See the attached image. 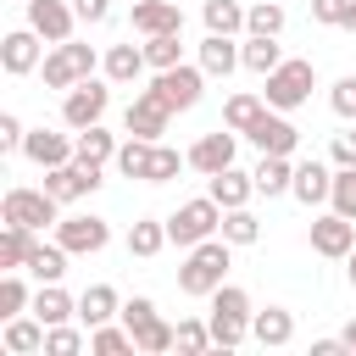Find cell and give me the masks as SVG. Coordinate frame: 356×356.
<instances>
[{
    "mask_svg": "<svg viewBox=\"0 0 356 356\" xmlns=\"http://www.w3.org/2000/svg\"><path fill=\"white\" fill-rule=\"evenodd\" d=\"M228 250H234L228 239H200V245L184 256V267H178V289L211 300V289L228 284Z\"/></svg>",
    "mask_w": 356,
    "mask_h": 356,
    "instance_id": "cell-1",
    "label": "cell"
},
{
    "mask_svg": "<svg viewBox=\"0 0 356 356\" xmlns=\"http://www.w3.org/2000/svg\"><path fill=\"white\" fill-rule=\"evenodd\" d=\"M250 295L239 289V284H217L211 289V312H206V323H211V345H222V350H234L245 334H250Z\"/></svg>",
    "mask_w": 356,
    "mask_h": 356,
    "instance_id": "cell-2",
    "label": "cell"
},
{
    "mask_svg": "<svg viewBox=\"0 0 356 356\" xmlns=\"http://www.w3.org/2000/svg\"><path fill=\"white\" fill-rule=\"evenodd\" d=\"M222 228V206L211 200V195H200V200H184L172 217H167V239L172 245H184V250H195L200 239H211Z\"/></svg>",
    "mask_w": 356,
    "mask_h": 356,
    "instance_id": "cell-3",
    "label": "cell"
},
{
    "mask_svg": "<svg viewBox=\"0 0 356 356\" xmlns=\"http://www.w3.org/2000/svg\"><path fill=\"white\" fill-rule=\"evenodd\" d=\"M312 89H317V67L312 61H284V67H273L267 72V106L273 111H295V106H306L312 100Z\"/></svg>",
    "mask_w": 356,
    "mask_h": 356,
    "instance_id": "cell-4",
    "label": "cell"
},
{
    "mask_svg": "<svg viewBox=\"0 0 356 356\" xmlns=\"http://www.w3.org/2000/svg\"><path fill=\"white\" fill-rule=\"evenodd\" d=\"M200 89H206V67L195 61H178V67H167V72H156L150 78V95L167 106V111H189L195 100H200Z\"/></svg>",
    "mask_w": 356,
    "mask_h": 356,
    "instance_id": "cell-5",
    "label": "cell"
},
{
    "mask_svg": "<svg viewBox=\"0 0 356 356\" xmlns=\"http://www.w3.org/2000/svg\"><path fill=\"white\" fill-rule=\"evenodd\" d=\"M106 106H111V89H106L100 78H78V83L67 89V100H61V122H67L72 134H83V128H95V122L106 117Z\"/></svg>",
    "mask_w": 356,
    "mask_h": 356,
    "instance_id": "cell-6",
    "label": "cell"
},
{
    "mask_svg": "<svg viewBox=\"0 0 356 356\" xmlns=\"http://www.w3.org/2000/svg\"><path fill=\"white\" fill-rule=\"evenodd\" d=\"M0 217L6 222H22V228H44V222H61V200L50 189H6Z\"/></svg>",
    "mask_w": 356,
    "mask_h": 356,
    "instance_id": "cell-7",
    "label": "cell"
},
{
    "mask_svg": "<svg viewBox=\"0 0 356 356\" xmlns=\"http://www.w3.org/2000/svg\"><path fill=\"white\" fill-rule=\"evenodd\" d=\"M245 139H250L261 156H295V145H300V128H295L284 111H273V106H267V111H261V117L245 128Z\"/></svg>",
    "mask_w": 356,
    "mask_h": 356,
    "instance_id": "cell-8",
    "label": "cell"
},
{
    "mask_svg": "<svg viewBox=\"0 0 356 356\" xmlns=\"http://www.w3.org/2000/svg\"><path fill=\"white\" fill-rule=\"evenodd\" d=\"M312 250L345 261V256L356 250V217H345V211H323V217H312Z\"/></svg>",
    "mask_w": 356,
    "mask_h": 356,
    "instance_id": "cell-9",
    "label": "cell"
},
{
    "mask_svg": "<svg viewBox=\"0 0 356 356\" xmlns=\"http://www.w3.org/2000/svg\"><path fill=\"white\" fill-rule=\"evenodd\" d=\"M44 189L67 206V200H83L100 189V167H83V161H61V167H44Z\"/></svg>",
    "mask_w": 356,
    "mask_h": 356,
    "instance_id": "cell-10",
    "label": "cell"
},
{
    "mask_svg": "<svg viewBox=\"0 0 356 356\" xmlns=\"http://www.w3.org/2000/svg\"><path fill=\"white\" fill-rule=\"evenodd\" d=\"M72 22H78V11L67 0H28V28L44 44H67L72 39Z\"/></svg>",
    "mask_w": 356,
    "mask_h": 356,
    "instance_id": "cell-11",
    "label": "cell"
},
{
    "mask_svg": "<svg viewBox=\"0 0 356 356\" xmlns=\"http://www.w3.org/2000/svg\"><path fill=\"white\" fill-rule=\"evenodd\" d=\"M167 117H172V111H167L150 89H139V95L128 100V111H122V128H128L134 139H161V134H167Z\"/></svg>",
    "mask_w": 356,
    "mask_h": 356,
    "instance_id": "cell-12",
    "label": "cell"
},
{
    "mask_svg": "<svg viewBox=\"0 0 356 356\" xmlns=\"http://www.w3.org/2000/svg\"><path fill=\"white\" fill-rule=\"evenodd\" d=\"M234 145H239V134L234 128H217V134H200L195 145H189V167L195 172H222V167H234Z\"/></svg>",
    "mask_w": 356,
    "mask_h": 356,
    "instance_id": "cell-13",
    "label": "cell"
},
{
    "mask_svg": "<svg viewBox=\"0 0 356 356\" xmlns=\"http://www.w3.org/2000/svg\"><path fill=\"white\" fill-rule=\"evenodd\" d=\"M56 239H61L72 256H95V250H106L111 228H106V217H61V222H56Z\"/></svg>",
    "mask_w": 356,
    "mask_h": 356,
    "instance_id": "cell-14",
    "label": "cell"
},
{
    "mask_svg": "<svg viewBox=\"0 0 356 356\" xmlns=\"http://www.w3.org/2000/svg\"><path fill=\"white\" fill-rule=\"evenodd\" d=\"M39 61H44V50H39V33H33V28H11V33L0 39V67H6L11 78H28Z\"/></svg>",
    "mask_w": 356,
    "mask_h": 356,
    "instance_id": "cell-15",
    "label": "cell"
},
{
    "mask_svg": "<svg viewBox=\"0 0 356 356\" xmlns=\"http://www.w3.org/2000/svg\"><path fill=\"white\" fill-rule=\"evenodd\" d=\"M22 156H28L33 167H61V161L78 156V139H67V134H56V128H28Z\"/></svg>",
    "mask_w": 356,
    "mask_h": 356,
    "instance_id": "cell-16",
    "label": "cell"
},
{
    "mask_svg": "<svg viewBox=\"0 0 356 356\" xmlns=\"http://www.w3.org/2000/svg\"><path fill=\"white\" fill-rule=\"evenodd\" d=\"M134 28L150 39V33H184V11L172 0H134Z\"/></svg>",
    "mask_w": 356,
    "mask_h": 356,
    "instance_id": "cell-17",
    "label": "cell"
},
{
    "mask_svg": "<svg viewBox=\"0 0 356 356\" xmlns=\"http://www.w3.org/2000/svg\"><path fill=\"white\" fill-rule=\"evenodd\" d=\"M289 195H295L300 206H323V200L334 195V172H328L323 161H300V167H295V184H289Z\"/></svg>",
    "mask_w": 356,
    "mask_h": 356,
    "instance_id": "cell-18",
    "label": "cell"
},
{
    "mask_svg": "<svg viewBox=\"0 0 356 356\" xmlns=\"http://www.w3.org/2000/svg\"><path fill=\"white\" fill-rule=\"evenodd\" d=\"M222 211L228 206H250V195H256V172H239V167H222V172H211V189H206Z\"/></svg>",
    "mask_w": 356,
    "mask_h": 356,
    "instance_id": "cell-19",
    "label": "cell"
},
{
    "mask_svg": "<svg viewBox=\"0 0 356 356\" xmlns=\"http://www.w3.org/2000/svg\"><path fill=\"white\" fill-rule=\"evenodd\" d=\"M200 67H206V78H228L234 67H245L234 33H206V39H200Z\"/></svg>",
    "mask_w": 356,
    "mask_h": 356,
    "instance_id": "cell-20",
    "label": "cell"
},
{
    "mask_svg": "<svg viewBox=\"0 0 356 356\" xmlns=\"http://www.w3.org/2000/svg\"><path fill=\"white\" fill-rule=\"evenodd\" d=\"M44 334H50V323H39V317H6L0 345L11 356H33V350H44Z\"/></svg>",
    "mask_w": 356,
    "mask_h": 356,
    "instance_id": "cell-21",
    "label": "cell"
},
{
    "mask_svg": "<svg viewBox=\"0 0 356 356\" xmlns=\"http://www.w3.org/2000/svg\"><path fill=\"white\" fill-rule=\"evenodd\" d=\"M78 317H83L89 328H100V323L122 317V300H117V289H111V284H89V289L78 295Z\"/></svg>",
    "mask_w": 356,
    "mask_h": 356,
    "instance_id": "cell-22",
    "label": "cell"
},
{
    "mask_svg": "<svg viewBox=\"0 0 356 356\" xmlns=\"http://www.w3.org/2000/svg\"><path fill=\"white\" fill-rule=\"evenodd\" d=\"M250 339H261V345H289L295 339V312H284V306H267V312H256L250 317Z\"/></svg>",
    "mask_w": 356,
    "mask_h": 356,
    "instance_id": "cell-23",
    "label": "cell"
},
{
    "mask_svg": "<svg viewBox=\"0 0 356 356\" xmlns=\"http://www.w3.org/2000/svg\"><path fill=\"white\" fill-rule=\"evenodd\" d=\"M100 67H106L111 83H139V72H145L150 61H145V44H111Z\"/></svg>",
    "mask_w": 356,
    "mask_h": 356,
    "instance_id": "cell-24",
    "label": "cell"
},
{
    "mask_svg": "<svg viewBox=\"0 0 356 356\" xmlns=\"http://www.w3.org/2000/svg\"><path fill=\"white\" fill-rule=\"evenodd\" d=\"M33 245H39V239H33V228L6 222V228H0V267H6V273H22V267H28V256H33Z\"/></svg>",
    "mask_w": 356,
    "mask_h": 356,
    "instance_id": "cell-25",
    "label": "cell"
},
{
    "mask_svg": "<svg viewBox=\"0 0 356 356\" xmlns=\"http://www.w3.org/2000/svg\"><path fill=\"white\" fill-rule=\"evenodd\" d=\"M289 184H295V161L289 156H261L256 161V195H289Z\"/></svg>",
    "mask_w": 356,
    "mask_h": 356,
    "instance_id": "cell-26",
    "label": "cell"
},
{
    "mask_svg": "<svg viewBox=\"0 0 356 356\" xmlns=\"http://www.w3.org/2000/svg\"><path fill=\"white\" fill-rule=\"evenodd\" d=\"M33 317L56 328V323H67V317H78V300H72V295H67L61 284H39V295H33Z\"/></svg>",
    "mask_w": 356,
    "mask_h": 356,
    "instance_id": "cell-27",
    "label": "cell"
},
{
    "mask_svg": "<svg viewBox=\"0 0 356 356\" xmlns=\"http://www.w3.org/2000/svg\"><path fill=\"white\" fill-rule=\"evenodd\" d=\"M239 61L250 67V72H273V67H284V50H278V39H267V33H250L245 44H239Z\"/></svg>",
    "mask_w": 356,
    "mask_h": 356,
    "instance_id": "cell-28",
    "label": "cell"
},
{
    "mask_svg": "<svg viewBox=\"0 0 356 356\" xmlns=\"http://www.w3.org/2000/svg\"><path fill=\"white\" fill-rule=\"evenodd\" d=\"M72 161H83V167H106V161H117V139L95 122V128L78 134V156H72Z\"/></svg>",
    "mask_w": 356,
    "mask_h": 356,
    "instance_id": "cell-29",
    "label": "cell"
},
{
    "mask_svg": "<svg viewBox=\"0 0 356 356\" xmlns=\"http://www.w3.org/2000/svg\"><path fill=\"white\" fill-rule=\"evenodd\" d=\"M67 245L56 239V245H33V256H28V273L39 278V284H61V273H67Z\"/></svg>",
    "mask_w": 356,
    "mask_h": 356,
    "instance_id": "cell-30",
    "label": "cell"
},
{
    "mask_svg": "<svg viewBox=\"0 0 356 356\" xmlns=\"http://www.w3.org/2000/svg\"><path fill=\"white\" fill-rule=\"evenodd\" d=\"M261 111H267V95H228V106H222V128L245 134V128H250Z\"/></svg>",
    "mask_w": 356,
    "mask_h": 356,
    "instance_id": "cell-31",
    "label": "cell"
},
{
    "mask_svg": "<svg viewBox=\"0 0 356 356\" xmlns=\"http://www.w3.org/2000/svg\"><path fill=\"white\" fill-rule=\"evenodd\" d=\"M222 239H228V245H256V239H261L256 211H250V206H228V211H222Z\"/></svg>",
    "mask_w": 356,
    "mask_h": 356,
    "instance_id": "cell-32",
    "label": "cell"
},
{
    "mask_svg": "<svg viewBox=\"0 0 356 356\" xmlns=\"http://www.w3.org/2000/svg\"><path fill=\"white\" fill-rule=\"evenodd\" d=\"M161 245H172V239H167V222H156V217H139V222L128 228V256H156Z\"/></svg>",
    "mask_w": 356,
    "mask_h": 356,
    "instance_id": "cell-33",
    "label": "cell"
},
{
    "mask_svg": "<svg viewBox=\"0 0 356 356\" xmlns=\"http://www.w3.org/2000/svg\"><path fill=\"white\" fill-rule=\"evenodd\" d=\"M89 350H100V356H128V350H139V339H134L128 323H122V328L100 323V328H89Z\"/></svg>",
    "mask_w": 356,
    "mask_h": 356,
    "instance_id": "cell-34",
    "label": "cell"
},
{
    "mask_svg": "<svg viewBox=\"0 0 356 356\" xmlns=\"http://www.w3.org/2000/svg\"><path fill=\"white\" fill-rule=\"evenodd\" d=\"M150 150H156V139H134V134H128V139L117 145V172H122V178H145Z\"/></svg>",
    "mask_w": 356,
    "mask_h": 356,
    "instance_id": "cell-35",
    "label": "cell"
},
{
    "mask_svg": "<svg viewBox=\"0 0 356 356\" xmlns=\"http://www.w3.org/2000/svg\"><path fill=\"white\" fill-rule=\"evenodd\" d=\"M206 33H239L245 28V6L239 0H206Z\"/></svg>",
    "mask_w": 356,
    "mask_h": 356,
    "instance_id": "cell-36",
    "label": "cell"
},
{
    "mask_svg": "<svg viewBox=\"0 0 356 356\" xmlns=\"http://www.w3.org/2000/svg\"><path fill=\"white\" fill-rule=\"evenodd\" d=\"M245 33H267V39H278V33H284V6H278V0H256V6L245 11Z\"/></svg>",
    "mask_w": 356,
    "mask_h": 356,
    "instance_id": "cell-37",
    "label": "cell"
},
{
    "mask_svg": "<svg viewBox=\"0 0 356 356\" xmlns=\"http://www.w3.org/2000/svg\"><path fill=\"white\" fill-rule=\"evenodd\" d=\"M145 61H150L156 72L178 67V61H184V39H178V33H150V39H145Z\"/></svg>",
    "mask_w": 356,
    "mask_h": 356,
    "instance_id": "cell-38",
    "label": "cell"
},
{
    "mask_svg": "<svg viewBox=\"0 0 356 356\" xmlns=\"http://www.w3.org/2000/svg\"><path fill=\"white\" fill-rule=\"evenodd\" d=\"M39 72H44V89H72V83H78V67H72L67 44H56V50L39 61Z\"/></svg>",
    "mask_w": 356,
    "mask_h": 356,
    "instance_id": "cell-39",
    "label": "cell"
},
{
    "mask_svg": "<svg viewBox=\"0 0 356 356\" xmlns=\"http://www.w3.org/2000/svg\"><path fill=\"white\" fill-rule=\"evenodd\" d=\"M178 167H189V156H178L172 145H161V139H156L150 167H145V184H172V178H178Z\"/></svg>",
    "mask_w": 356,
    "mask_h": 356,
    "instance_id": "cell-40",
    "label": "cell"
},
{
    "mask_svg": "<svg viewBox=\"0 0 356 356\" xmlns=\"http://www.w3.org/2000/svg\"><path fill=\"white\" fill-rule=\"evenodd\" d=\"M22 312H33V295H28V284L17 273H6L0 278V317H22Z\"/></svg>",
    "mask_w": 356,
    "mask_h": 356,
    "instance_id": "cell-41",
    "label": "cell"
},
{
    "mask_svg": "<svg viewBox=\"0 0 356 356\" xmlns=\"http://www.w3.org/2000/svg\"><path fill=\"white\" fill-rule=\"evenodd\" d=\"M328 206L345 211V217H356V167H339V172H334V195H328Z\"/></svg>",
    "mask_w": 356,
    "mask_h": 356,
    "instance_id": "cell-42",
    "label": "cell"
},
{
    "mask_svg": "<svg viewBox=\"0 0 356 356\" xmlns=\"http://www.w3.org/2000/svg\"><path fill=\"white\" fill-rule=\"evenodd\" d=\"M178 350H211V323H200V317H184L178 323Z\"/></svg>",
    "mask_w": 356,
    "mask_h": 356,
    "instance_id": "cell-43",
    "label": "cell"
},
{
    "mask_svg": "<svg viewBox=\"0 0 356 356\" xmlns=\"http://www.w3.org/2000/svg\"><path fill=\"white\" fill-rule=\"evenodd\" d=\"M44 350H50V356H78V350H83V334L67 328V323H56V328L44 334Z\"/></svg>",
    "mask_w": 356,
    "mask_h": 356,
    "instance_id": "cell-44",
    "label": "cell"
},
{
    "mask_svg": "<svg viewBox=\"0 0 356 356\" xmlns=\"http://www.w3.org/2000/svg\"><path fill=\"white\" fill-rule=\"evenodd\" d=\"M328 106H334V117L356 122V78H339V83L328 89Z\"/></svg>",
    "mask_w": 356,
    "mask_h": 356,
    "instance_id": "cell-45",
    "label": "cell"
},
{
    "mask_svg": "<svg viewBox=\"0 0 356 356\" xmlns=\"http://www.w3.org/2000/svg\"><path fill=\"white\" fill-rule=\"evenodd\" d=\"M122 323L139 334L145 323H156V300H150V295H134V300H122Z\"/></svg>",
    "mask_w": 356,
    "mask_h": 356,
    "instance_id": "cell-46",
    "label": "cell"
},
{
    "mask_svg": "<svg viewBox=\"0 0 356 356\" xmlns=\"http://www.w3.org/2000/svg\"><path fill=\"white\" fill-rule=\"evenodd\" d=\"M22 139H28V128L11 111H0V150H22Z\"/></svg>",
    "mask_w": 356,
    "mask_h": 356,
    "instance_id": "cell-47",
    "label": "cell"
},
{
    "mask_svg": "<svg viewBox=\"0 0 356 356\" xmlns=\"http://www.w3.org/2000/svg\"><path fill=\"white\" fill-rule=\"evenodd\" d=\"M345 11H350V0H312V17H317V22H328V28H339V22H345Z\"/></svg>",
    "mask_w": 356,
    "mask_h": 356,
    "instance_id": "cell-48",
    "label": "cell"
},
{
    "mask_svg": "<svg viewBox=\"0 0 356 356\" xmlns=\"http://www.w3.org/2000/svg\"><path fill=\"white\" fill-rule=\"evenodd\" d=\"M334 161H339V167H356V128L334 134Z\"/></svg>",
    "mask_w": 356,
    "mask_h": 356,
    "instance_id": "cell-49",
    "label": "cell"
},
{
    "mask_svg": "<svg viewBox=\"0 0 356 356\" xmlns=\"http://www.w3.org/2000/svg\"><path fill=\"white\" fill-rule=\"evenodd\" d=\"M72 11H78V22H106L111 0H72Z\"/></svg>",
    "mask_w": 356,
    "mask_h": 356,
    "instance_id": "cell-50",
    "label": "cell"
},
{
    "mask_svg": "<svg viewBox=\"0 0 356 356\" xmlns=\"http://www.w3.org/2000/svg\"><path fill=\"white\" fill-rule=\"evenodd\" d=\"M67 56H72L78 78H95V50H89V44H72V39H67Z\"/></svg>",
    "mask_w": 356,
    "mask_h": 356,
    "instance_id": "cell-51",
    "label": "cell"
},
{
    "mask_svg": "<svg viewBox=\"0 0 356 356\" xmlns=\"http://www.w3.org/2000/svg\"><path fill=\"white\" fill-rule=\"evenodd\" d=\"M339 350H345V339H317L312 345V356H339Z\"/></svg>",
    "mask_w": 356,
    "mask_h": 356,
    "instance_id": "cell-52",
    "label": "cell"
},
{
    "mask_svg": "<svg viewBox=\"0 0 356 356\" xmlns=\"http://www.w3.org/2000/svg\"><path fill=\"white\" fill-rule=\"evenodd\" d=\"M345 33H356V0H350V11H345V22H339Z\"/></svg>",
    "mask_w": 356,
    "mask_h": 356,
    "instance_id": "cell-53",
    "label": "cell"
},
{
    "mask_svg": "<svg viewBox=\"0 0 356 356\" xmlns=\"http://www.w3.org/2000/svg\"><path fill=\"white\" fill-rule=\"evenodd\" d=\"M339 339H345V350H356V323H345V334H339Z\"/></svg>",
    "mask_w": 356,
    "mask_h": 356,
    "instance_id": "cell-54",
    "label": "cell"
},
{
    "mask_svg": "<svg viewBox=\"0 0 356 356\" xmlns=\"http://www.w3.org/2000/svg\"><path fill=\"white\" fill-rule=\"evenodd\" d=\"M345 273H350V284H356V250H350V256H345Z\"/></svg>",
    "mask_w": 356,
    "mask_h": 356,
    "instance_id": "cell-55",
    "label": "cell"
}]
</instances>
